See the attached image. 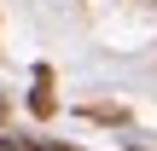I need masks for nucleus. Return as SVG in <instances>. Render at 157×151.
<instances>
[{
	"label": "nucleus",
	"mask_w": 157,
	"mask_h": 151,
	"mask_svg": "<svg viewBox=\"0 0 157 151\" xmlns=\"http://www.w3.org/2000/svg\"><path fill=\"white\" fill-rule=\"evenodd\" d=\"M0 151H29V145H17V140H0Z\"/></svg>",
	"instance_id": "obj_2"
},
{
	"label": "nucleus",
	"mask_w": 157,
	"mask_h": 151,
	"mask_svg": "<svg viewBox=\"0 0 157 151\" xmlns=\"http://www.w3.org/2000/svg\"><path fill=\"white\" fill-rule=\"evenodd\" d=\"M29 105H35V116H47V111H52V93H47V76L35 81V99H29Z\"/></svg>",
	"instance_id": "obj_1"
}]
</instances>
